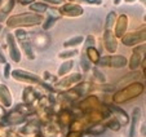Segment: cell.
I'll use <instances>...</instances> for the list:
<instances>
[{
  "instance_id": "obj_24",
  "label": "cell",
  "mask_w": 146,
  "mask_h": 137,
  "mask_svg": "<svg viewBox=\"0 0 146 137\" xmlns=\"http://www.w3.org/2000/svg\"><path fill=\"white\" fill-rule=\"evenodd\" d=\"M58 17H50V18H48V21L45 22V25H44V29L45 30H48V29H50L53 26V22L57 21Z\"/></svg>"
},
{
  "instance_id": "obj_21",
  "label": "cell",
  "mask_w": 146,
  "mask_h": 137,
  "mask_svg": "<svg viewBox=\"0 0 146 137\" xmlns=\"http://www.w3.org/2000/svg\"><path fill=\"white\" fill-rule=\"evenodd\" d=\"M114 19H115V12H111V13H109L108 18H106V27H110L111 25H113Z\"/></svg>"
},
{
  "instance_id": "obj_4",
  "label": "cell",
  "mask_w": 146,
  "mask_h": 137,
  "mask_svg": "<svg viewBox=\"0 0 146 137\" xmlns=\"http://www.w3.org/2000/svg\"><path fill=\"white\" fill-rule=\"evenodd\" d=\"M13 76L16 78V79H19V80H29V82L40 83L39 76H36L35 74H31V72L22 71V70H14V71H13Z\"/></svg>"
},
{
  "instance_id": "obj_29",
  "label": "cell",
  "mask_w": 146,
  "mask_h": 137,
  "mask_svg": "<svg viewBox=\"0 0 146 137\" xmlns=\"http://www.w3.org/2000/svg\"><path fill=\"white\" fill-rule=\"evenodd\" d=\"M9 71H11V65H9V63H7V65H5V70H4V76H5V78L9 76Z\"/></svg>"
},
{
  "instance_id": "obj_16",
  "label": "cell",
  "mask_w": 146,
  "mask_h": 137,
  "mask_svg": "<svg viewBox=\"0 0 146 137\" xmlns=\"http://www.w3.org/2000/svg\"><path fill=\"white\" fill-rule=\"evenodd\" d=\"M14 5V0H11L8 4H7L5 7H4V9L1 12H0V21H3V19H5L7 17V13H9V12L12 11V8H13Z\"/></svg>"
},
{
  "instance_id": "obj_12",
  "label": "cell",
  "mask_w": 146,
  "mask_h": 137,
  "mask_svg": "<svg viewBox=\"0 0 146 137\" xmlns=\"http://www.w3.org/2000/svg\"><path fill=\"white\" fill-rule=\"evenodd\" d=\"M125 27H127V18L123 16V17H120V18H119L118 26H116V35H118V36H121V34L124 33Z\"/></svg>"
},
{
  "instance_id": "obj_31",
  "label": "cell",
  "mask_w": 146,
  "mask_h": 137,
  "mask_svg": "<svg viewBox=\"0 0 146 137\" xmlns=\"http://www.w3.org/2000/svg\"><path fill=\"white\" fill-rule=\"evenodd\" d=\"M45 1H49L52 4H62L64 3V0H45Z\"/></svg>"
},
{
  "instance_id": "obj_1",
  "label": "cell",
  "mask_w": 146,
  "mask_h": 137,
  "mask_svg": "<svg viewBox=\"0 0 146 137\" xmlns=\"http://www.w3.org/2000/svg\"><path fill=\"white\" fill-rule=\"evenodd\" d=\"M41 17L36 16V14H29V13H23V14H18L14 16L12 18L8 19V26L11 27H22V26H34L40 23Z\"/></svg>"
},
{
  "instance_id": "obj_27",
  "label": "cell",
  "mask_w": 146,
  "mask_h": 137,
  "mask_svg": "<svg viewBox=\"0 0 146 137\" xmlns=\"http://www.w3.org/2000/svg\"><path fill=\"white\" fill-rule=\"evenodd\" d=\"M89 55L92 56V61H96V62H98V58H97V55H98V53L96 52V51L93 49V48H89Z\"/></svg>"
},
{
  "instance_id": "obj_34",
  "label": "cell",
  "mask_w": 146,
  "mask_h": 137,
  "mask_svg": "<svg viewBox=\"0 0 146 137\" xmlns=\"http://www.w3.org/2000/svg\"><path fill=\"white\" fill-rule=\"evenodd\" d=\"M141 132H142V134H145V124H142V128H141Z\"/></svg>"
},
{
  "instance_id": "obj_38",
  "label": "cell",
  "mask_w": 146,
  "mask_h": 137,
  "mask_svg": "<svg viewBox=\"0 0 146 137\" xmlns=\"http://www.w3.org/2000/svg\"><path fill=\"white\" fill-rule=\"evenodd\" d=\"M0 1H1V0H0Z\"/></svg>"
},
{
  "instance_id": "obj_8",
  "label": "cell",
  "mask_w": 146,
  "mask_h": 137,
  "mask_svg": "<svg viewBox=\"0 0 146 137\" xmlns=\"http://www.w3.org/2000/svg\"><path fill=\"white\" fill-rule=\"evenodd\" d=\"M105 44H106V48H108L109 52H115V51H116L115 38H114L113 34H111L109 30L105 33Z\"/></svg>"
},
{
  "instance_id": "obj_35",
  "label": "cell",
  "mask_w": 146,
  "mask_h": 137,
  "mask_svg": "<svg viewBox=\"0 0 146 137\" xmlns=\"http://www.w3.org/2000/svg\"><path fill=\"white\" fill-rule=\"evenodd\" d=\"M119 1H120V0H114V3L115 4H119Z\"/></svg>"
},
{
  "instance_id": "obj_11",
  "label": "cell",
  "mask_w": 146,
  "mask_h": 137,
  "mask_svg": "<svg viewBox=\"0 0 146 137\" xmlns=\"http://www.w3.org/2000/svg\"><path fill=\"white\" fill-rule=\"evenodd\" d=\"M138 118H140V109H135L132 115V124H131V129H129V137H135L136 133V127L138 123Z\"/></svg>"
},
{
  "instance_id": "obj_2",
  "label": "cell",
  "mask_w": 146,
  "mask_h": 137,
  "mask_svg": "<svg viewBox=\"0 0 146 137\" xmlns=\"http://www.w3.org/2000/svg\"><path fill=\"white\" fill-rule=\"evenodd\" d=\"M142 90H143V85H141V84L129 85V87H128L125 90L119 92V93L116 94V96H115V101H127V100L133 98L135 96L140 94Z\"/></svg>"
},
{
  "instance_id": "obj_33",
  "label": "cell",
  "mask_w": 146,
  "mask_h": 137,
  "mask_svg": "<svg viewBox=\"0 0 146 137\" xmlns=\"http://www.w3.org/2000/svg\"><path fill=\"white\" fill-rule=\"evenodd\" d=\"M30 1H33V0H21L22 4H27V3H30Z\"/></svg>"
},
{
  "instance_id": "obj_26",
  "label": "cell",
  "mask_w": 146,
  "mask_h": 137,
  "mask_svg": "<svg viewBox=\"0 0 146 137\" xmlns=\"http://www.w3.org/2000/svg\"><path fill=\"white\" fill-rule=\"evenodd\" d=\"M104 131H105V128L102 126H97V127H94V128H92L91 129V132L93 134H100V133H104Z\"/></svg>"
},
{
  "instance_id": "obj_36",
  "label": "cell",
  "mask_w": 146,
  "mask_h": 137,
  "mask_svg": "<svg viewBox=\"0 0 146 137\" xmlns=\"http://www.w3.org/2000/svg\"><path fill=\"white\" fill-rule=\"evenodd\" d=\"M127 1H128V3H131V1H135V0H127Z\"/></svg>"
},
{
  "instance_id": "obj_32",
  "label": "cell",
  "mask_w": 146,
  "mask_h": 137,
  "mask_svg": "<svg viewBox=\"0 0 146 137\" xmlns=\"http://www.w3.org/2000/svg\"><path fill=\"white\" fill-rule=\"evenodd\" d=\"M0 62H5V57H4V55H3V52H1V49H0Z\"/></svg>"
},
{
  "instance_id": "obj_9",
  "label": "cell",
  "mask_w": 146,
  "mask_h": 137,
  "mask_svg": "<svg viewBox=\"0 0 146 137\" xmlns=\"http://www.w3.org/2000/svg\"><path fill=\"white\" fill-rule=\"evenodd\" d=\"M145 48H136L135 49V53H133V56H132V58H131V66L129 67L132 68V70H135V68H137L138 66H140V61H141V56L138 55V53L141 52V51H143Z\"/></svg>"
},
{
  "instance_id": "obj_14",
  "label": "cell",
  "mask_w": 146,
  "mask_h": 137,
  "mask_svg": "<svg viewBox=\"0 0 146 137\" xmlns=\"http://www.w3.org/2000/svg\"><path fill=\"white\" fill-rule=\"evenodd\" d=\"M84 40V38H83L82 35H78V36H74V38L69 39V40H66L64 43L65 47H71V45H78V44H80L82 41Z\"/></svg>"
},
{
  "instance_id": "obj_30",
  "label": "cell",
  "mask_w": 146,
  "mask_h": 137,
  "mask_svg": "<svg viewBox=\"0 0 146 137\" xmlns=\"http://www.w3.org/2000/svg\"><path fill=\"white\" fill-rule=\"evenodd\" d=\"M93 44H94V40H93V38H91V36H89L88 38V43H87V45H88V47H93Z\"/></svg>"
},
{
  "instance_id": "obj_19",
  "label": "cell",
  "mask_w": 146,
  "mask_h": 137,
  "mask_svg": "<svg viewBox=\"0 0 146 137\" xmlns=\"http://www.w3.org/2000/svg\"><path fill=\"white\" fill-rule=\"evenodd\" d=\"M30 9H31V11H36V12H45L48 9V7L45 5V4L35 3V4H31Z\"/></svg>"
},
{
  "instance_id": "obj_22",
  "label": "cell",
  "mask_w": 146,
  "mask_h": 137,
  "mask_svg": "<svg viewBox=\"0 0 146 137\" xmlns=\"http://www.w3.org/2000/svg\"><path fill=\"white\" fill-rule=\"evenodd\" d=\"M75 55H78V51H67V52H62V53H60V57L61 58H66V57H72V56H75Z\"/></svg>"
},
{
  "instance_id": "obj_23",
  "label": "cell",
  "mask_w": 146,
  "mask_h": 137,
  "mask_svg": "<svg viewBox=\"0 0 146 137\" xmlns=\"http://www.w3.org/2000/svg\"><path fill=\"white\" fill-rule=\"evenodd\" d=\"M110 57L111 56H105V57H102L101 60H98V63L101 66H110Z\"/></svg>"
},
{
  "instance_id": "obj_20",
  "label": "cell",
  "mask_w": 146,
  "mask_h": 137,
  "mask_svg": "<svg viewBox=\"0 0 146 137\" xmlns=\"http://www.w3.org/2000/svg\"><path fill=\"white\" fill-rule=\"evenodd\" d=\"M23 48H25L26 53H27V57L30 58V60H34V53H33V51H31L30 44H29L27 41H23Z\"/></svg>"
},
{
  "instance_id": "obj_37",
  "label": "cell",
  "mask_w": 146,
  "mask_h": 137,
  "mask_svg": "<svg viewBox=\"0 0 146 137\" xmlns=\"http://www.w3.org/2000/svg\"><path fill=\"white\" fill-rule=\"evenodd\" d=\"M0 30H1V25H0Z\"/></svg>"
},
{
  "instance_id": "obj_5",
  "label": "cell",
  "mask_w": 146,
  "mask_h": 137,
  "mask_svg": "<svg viewBox=\"0 0 146 137\" xmlns=\"http://www.w3.org/2000/svg\"><path fill=\"white\" fill-rule=\"evenodd\" d=\"M143 40H145V31L137 33V34H129V35L123 38V43L125 45H135V44L141 43Z\"/></svg>"
},
{
  "instance_id": "obj_15",
  "label": "cell",
  "mask_w": 146,
  "mask_h": 137,
  "mask_svg": "<svg viewBox=\"0 0 146 137\" xmlns=\"http://www.w3.org/2000/svg\"><path fill=\"white\" fill-rule=\"evenodd\" d=\"M80 79H82V75H79V74H74V75H71L70 78H66L65 80L60 82V84H61V85H69V84H72V83L79 82Z\"/></svg>"
},
{
  "instance_id": "obj_25",
  "label": "cell",
  "mask_w": 146,
  "mask_h": 137,
  "mask_svg": "<svg viewBox=\"0 0 146 137\" xmlns=\"http://www.w3.org/2000/svg\"><path fill=\"white\" fill-rule=\"evenodd\" d=\"M93 72H94V75H96V78L100 80V82H102V83L105 82V75L102 74V72H100V70H98V68H94V70H93Z\"/></svg>"
},
{
  "instance_id": "obj_3",
  "label": "cell",
  "mask_w": 146,
  "mask_h": 137,
  "mask_svg": "<svg viewBox=\"0 0 146 137\" xmlns=\"http://www.w3.org/2000/svg\"><path fill=\"white\" fill-rule=\"evenodd\" d=\"M7 41H8V45H9V52H11L12 60L18 62V61L21 60V55H19V51H18V47H17V44H16V40H14V36L12 35V34H8Z\"/></svg>"
},
{
  "instance_id": "obj_18",
  "label": "cell",
  "mask_w": 146,
  "mask_h": 137,
  "mask_svg": "<svg viewBox=\"0 0 146 137\" xmlns=\"http://www.w3.org/2000/svg\"><path fill=\"white\" fill-rule=\"evenodd\" d=\"M80 65H82V67H83L84 71H88L89 68H91V62L88 61V58H87L86 55H82V58H80Z\"/></svg>"
},
{
  "instance_id": "obj_7",
  "label": "cell",
  "mask_w": 146,
  "mask_h": 137,
  "mask_svg": "<svg viewBox=\"0 0 146 137\" xmlns=\"http://www.w3.org/2000/svg\"><path fill=\"white\" fill-rule=\"evenodd\" d=\"M0 101L4 104V106L9 107L12 105V97L11 92L8 90V88L4 84H0Z\"/></svg>"
},
{
  "instance_id": "obj_28",
  "label": "cell",
  "mask_w": 146,
  "mask_h": 137,
  "mask_svg": "<svg viewBox=\"0 0 146 137\" xmlns=\"http://www.w3.org/2000/svg\"><path fill=\"white\" fill-rule=\"evenodd\" d=\"M109 127H111V128H113L114 131H118L119 127H120V124H119V122L113 120V122H110V123H109Z\"/></svg>"
},
{
  "instance_id": "obj_13",
  "label": "cell",
  "mask_w": 146,
  "mask_h": 137,
  "mask_svg": "<svg viewBox=\"0 0 146 137\" xmlns=\"http://www.w3.org/2000/svg\"><path fill=\"white\" fill-rule=\"evenodd\" d=\"M72 66H74L72 61H67V62H64L62 65L60 66V70H58V75H60V76L65 75L67 71H70V70H71Z\"/></svg>"
},
{
  "instance_id": "obj_10",
  "label": "cell",
  "mask_w": 146,
  "mask_h": 137,
  "mask_svg": "<svg viewBox=\"0 0 146 137\" xmlns=\"http://www.w3.org/2000/svg\"><path fill=\"white\" fill-rule=\"evenodd\" d=\"M125 65H127V58L124 57V56H114V57H110V66L123 67Z\"/></svg>"
},
{
  "instance_id": "obj_17",
  "label": "cell",
  "mask_w": 146,
  "mask_h": 137,
  "mask_svg": "<svg viewBox=\"0 0 146 137\" xmlns=\"http://www.w3.org/2000/svg\"><path fill=\"white\" fill-rule=\"evenodd\" d=\"M110 110H113V111L115 112V114H118V115L120 116V118H123L124 124H125V123H127V122H128V116H127V114H125V112H124L121 109H119V107H116L115 105H111V106H110Z\"/></svg>"
},
{
  "instance_id": "obj_6",
  "label": "cell",
  "mask_w": 146,
  "mask_h": 137,
  "mask_svg": "<svg viewBox=\"0 0 146 137\" xmlns=\"http://www.w3.org/2000/svg\"><path fill=\"white\" fill-rule=\"evenodd\" d=\"M62 13L67 14V16L71 17H76L83 14V8L79 5H74V4H67V5L62 7Z\"/></svg>"
}]
</instances>
